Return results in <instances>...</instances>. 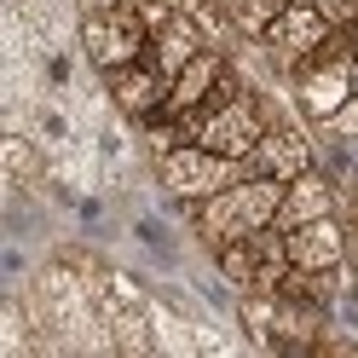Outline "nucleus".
I'll return each mask as SVG.
<instances>
[{
	"mask_svg": "<svg viewBox=\"0 0 358 358\" xmlns=\"http://www.w3.org/2000/svg\"><path fill=\"white\" fill-rule=\"evenodd\" d=\"M237 179H249V168L237 162V156H220L208 145H179L168 156H156V185H162L173 203H203V196L237 185Z\"/></svg>",
	"mask_w": 358,
	"mask_h": 358,
	"instance_id": "1",
	"label": "nucleus"
},
{
	"mask_svg": "<svg viewBox=\"0 0 358 358\" xmlns=\"http://www.w3.org/2000/svg\"><path fill=\"white\" fill-rule=\"evenodd\" d=\"M81 52H87V64L104 76V70H122V64H133V58H145L150 52V29H145V17L139 12H104V17H81Z\"/></svg>",
	"mask_w": 358,
	"mask_h": 358,
	"instance_id": "2",
	"label": "nucleus"
},
{
	"mask_svg": "<svg viewBox=\"0 0 358 358\" xmlns=\"http://www.w3.org/2000/svg\"><path fill=\"white\" fill-rule=\"evenodd\" d=\"M104 93H110V104H116V116H127V122H145V116H156V110L168 104V93H173V76L156 64L150 52L145 58H133V64H122V70H104Z\"/></svg>",
	"mask_w": 358,
	"mask_h": 358,
	"instance_id": "3",
	"label": "nucleus"
},
{
	"mask_svg": "<svg viewBox=\"0 0 358 358\" xmlns=\"http://www.w3.org/2000/svg\"><path fill=\"white\" fill-rule=\"evenodd\" d=\"M260 133H266V116H260V104H255V87L243 99H231V104H220V110H208L203 116V127H196V145H208V150H220V156H249L255 145H260Z\"/></svg>",
	"mask_w": 358,
	"mask_h": 358,
	"instance_id": "4",
	"label": "nucleus"
},
{
	"mask_svg": "<svg viewBox=\"0 0 358 358\" xmlns=\"http://www.w3.org/2000/svg\"><path fill=\"white\" fill-rule=\"evenodd\" d=\"M289 93H295V110H301L312 127H318V122H329L335 110L352 99V64L312 58V64H301V76L289 81Z\"/></svg>",
	"mask_w": 358,
	"mask_h": 358,
	"instance_id": "5",
	"label": "nucleus"
},
{
	"mask_svg": "<svg viewBox=\"0 0 358 358\" xmlns=\"http://www.w3.org/2000/svg\"><path fill=\"white\" fill-rule=\"evenodd\" d=\"M243 168L249 173H278V179H295L306 168H318V145H312V133L301 122H283V127H266L260 145L243 156Z\"/></svg>",
	"mask_w": 358,
	"mask_h": 358,
	"instance_id": "6",
	"label": "nucleus"
},
{
	"mask_svg": "<svg viewBox=\"0 0 358 358\" xmlns=\"http://www.w3.org/2000/svg\"><path fill=\"white\" fill-rule=\"evenodd\" d=\"M289 266H306V272H341V266H347V231H341V214L306 220V226L289 231Z\"/></svg>",
	"mask_w": 358,
	"mask_h": 358,
	"instance_id": "7",
	"label": "nucleus"
},
{
	"mask_svg": "<svg viewBox=\"0 0 358 358\" xmlns=\"http://www.w3.org/2000/svg\"><path fill=\"white\" fill-rule=\"evenodd\" d=\"M324 214H341V191H335V173L329 168H306L289 179L283 191V208H278V226L295 231L306 220H324Z\"/></svg>",
	"mask_w": 358,
	"mask_h": 358,
	"instance_id": "8",
	"label": "nucleus"
},
{
	"mask_svg": "<svg viewBox=\"0 0 358 358\" xmlns=\"http://www.w3.org/2000/svg\"><path fill=\"white\" fill-rule=\"evenodd\" d=\"M226 64H231V52H226V47H203V52H196V58L185 64V70L173 76V93H168V104H162V110H173V116L196 110V104H203V99L214 93V87H220Z\"/></svg>",
	"mask_w": 358,
	"mask_h": 358,
	"instance_id": "9",
	"label": "nucleus"
},
{
	"mask_svg": "<svg viewBox=\"0 0 358 358\" xmlns=\"http://www.w3.org/2000/svg\"><path fill=\"white\" fill-rule=\"evenodd\" d=\"M203 47H208V41H203V29L191 24V12H185V6H179V17H173L168 29H156V35H150V58L162 64L168 76H179V70H185V64L203 52Z\"/></svg>",
	"mask_w": 358,
	"mask_h": 358,
	"instance_id": "10",
	"label": "nucleus"
},
{
	"mask_svg": "<svg viewBox=\"0 0 358 358\" xmlns=\"http://www.w3.org/2000/svg\"><path fill=\"white\" fill-rule=\"evenodd\" d=\"M99 306L110 312V335H116V352H122V358H145V352H156L150 301H145V306H110V301H99Z\"/></svg>",
	"mask_w": 358,
	"mask_h": 358,
	"instance_id": "11",
	"label": "nucleus"
},
{
	"mask_svg": "<svg viewBox=\"0 0 358 358\" xmlns=\"http://www.w3.org/2000/svg\"><path fill=\"white\" fill-rule=\"evenodd\" d=\"M283 6L289 0H226L220 12H226V24H231L237 41H266V29L283 17Z\"/></svg>",
	"mask_w": 358,
	"mask_h": 358,
	"instance_id": "12",
	"label": "nucleus"
},
{
	"mask_svg": "<svg viewBox=\"0 0 358 358\" xmlns=\"http://www.w3.org/2000/svg\"><path fill=\"white\" fill-rule=\"evenodd\" d=\"M214 266H220V278H226L237 295H243V289H255V283H260V249H255V237L220 243V249H214Z\"/></svg>",
	"mask_w": 358,
	"mask_h": 358,
	"instance_id": "13",
	"label": "nucleus"
},
{
	"mask_svg": "<svg viewBox=\"0 0 358 358\" xmlns=\"http://www.w3.org/2000/svg\"><path fill=\"white\" fill-rule=\"evenodd\" d=\"M99 301H110V306H145L150 295H145V283L127 272V266H110V283H104V295Z\"/></svg>",
	"mask_w": 358,
	"mask_h": 358,
	"instance_id": "14",
	"label": "nucleus"
},
{
	"mask_svg": "<svg viewBox=\"0 0 358 358\" xmlns=\"http://www.w3.org/2000/svg\"><path fill=\"white\" fill-rule=\"evenodd\" d=\"M318 127L329 133V139H341V145H358V93H352L341 110H335L329 122H318Z\"/></svg>",
	"mask_w": 358,
	"mask_h": 358,
	"instance_id": "15",
	"label": "nucleus"
},
{
	"mask_svg": "<svg viewBox=\"0 0 358 358\" xmlns=\"http://www.w3.org/2000/svg\"><path fill=\"white\" fill-rule=\"evenodd\" d=\"M231 341H226V335H220L214 324H203V318H196V352H226Z\"/></svg>",
	"mask_w": 358,
	"mask_h": 358,
	"instance_id": "16",
	"label": "nucleus"
},
{
	"mask_svg": "<svg viewBox=\"0 0 358 358\" xmlns=\"http://www.w3.org/2000/svg\"><path fill=\"white\" fill-rule=\"evenodd\" d=\"M133 0H76V12L81 17H104V12H127Z\"/></svg>",
	"mask_w": 358,
	"mask_h": 358,
	"instance_id": "17",
	"label": "nucleus"
},
{
	"mask_svg": "<svg viewBox=\"0 0 358 358\" xmlns=\"http://www.w3.org/2000/svg\"><path fill=\"white\" fill-rule=\"evenodd\" d=\"M352 93H358V58H352Z\"/></svg>",
	"mask_w": 358,
	"mask_h": 358,
	"instance_id": "18",
	"label": "nucleus"
},
{
	"mask_svg": "<svg viewBox=\"0 0 358 358\" xmlns=\"http://www.w3.org/2000/svg\"><path fill=\"white\" fill-rule=\"evenodd\" d=\"M208 6H226V0H208Z\"/></svg>",
	"mask_w": 358,
	"mask_h": 358,
	"instance_id": "19",
	"label": "nucleus"
}]
</instances>
